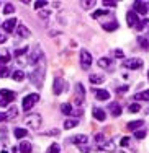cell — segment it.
I'll return each instance as SVG.
<instances>
[{
    "label": "cell",
    "mask_w": 149,
    "mask_h": 153,
    "mask_svg": "<svg viewBox=\"0 0 149 153\" xmlns=\"http://www.w3.org/2000/svg\"><path fill=\"white\" fill-rule=\"evenodd\" d=\"M39 101V94L38 93H31V94H26V96L23 98V103H21V108H23V111H30L31 108L35 106L36 103Z\"/></svg>",
    "instance_id": "6da1fadb"
},
{
    "label": "cell",
    "mask_w": 149,
    "mask_h": 153,
    "mask_svg": "<svg viewBox=\"0 0 149 153\" xmlns=\"http://www.w3.org/2000/svg\"><path fill=\"white\" fill-rule=\"evenodd\" d=\"M15 98H17L15 91H10V90H0V106H8Z\"/></svg>",
    "instance_id": "7a4b0ae2"
},
{
    "label": "cell",
    "mask_w": 149,
    "mask_h": 153,
    "mask_svg": "<svg viewBox=\"0 0 149 153\" xmlns=\"http://www.w3.org/2000/svg\"><path fill=\"white\" fill-rule=\"evenodd\" d=\"M92 54L89 52V51H85V49H82L81 51V67L84 68V70H89L90 68V65H92Z\"/></svg>",
    "instance_id": "3957f363"
},
{
    "label": "cell",
    "mask_w": 149,
    "mask_h": 153,
    "mask_svg": "<svg viewBox=\"0 0 149 153\" xmlns=\"http://www.w3.org/2000/svg\"><path fill=\"white\" fill-rule=\"evenodd\" d=\"M43 78H44V72H43V68H39V67L35 68V72L30 75V80L35 83L36 86H38V88H41V86H43Z\"/></svg>",
    "instance_id": "277c9868"
},
{
    "label": "cell",
    "mask_w": 149,
    "mask_h": 153,
    "mask_svg": "<svg viewBox=\"0 0 149 153\" xmlns=\"http://www.w3.org/2000/svg\"><path fill=\"white\" fill-rule=\"evenodd\" d=\"M25 124H26L28 127H31V129H39V126H41V116H39V114H30V116H26Z\"/></svg>",
    "instance_id": "5b68a950"
},
{
    "label": "cell",
    "mask_w": 149,
    "mask_h": 153,
    "mask_svg": "<svg viewBox=\"0 0 149 153\" xmlns=\"http://www.w3.org/2000/svg\"><path fill=\"white\" fill-rule=\"evenodd\" d=\"M123 67L129 68V70H138L143 67V60L141 59H125L123 60Z\"/></svg>",
    "instance_id": "8992f818"
},
{
    "label": "cell",
    "mask_w": 149,
    "mask_h": 153,
    "mask_svg": "<svg viewBox=\"0 0 149 153\" xmlns=\"http://www.w3.org/2000/svg\"><path fill=\"white\" fill-rule=\"evenodd\" d=\"M147 3L146 2H141V0H136V2L133 3V12L134 13H141V15H144V13H147Z\"/></svg>",
    "instance_id": "52a82bcc"
},
{
    "label": "cell",
    "mask_w": 149,
    "mask_h": 153,
    "mask_svg": "<svg viewBox=\"0 0 149 153\" xmlns=\"http://www.w3.org/2000/svg\"><path fill=\"white\" fill-rule=\"evenodd\" d=\"M126 23H128V26H131V28L139 25V18H138V15L133 12V10L126 13Z\"/></svg>",
    "instance_id": "ba28073f"
},
{
    "label": "cell",
    "mask_w": 149,
    "mask_h": 153,
    "mask_svg": "<svg viewBox=\"0 0 149 153\" xmlns=\"http://www.w3.org/2000/svg\"><path fill=\"white\" fill-rule=\"evenodd\" d=\"M15 26H17V18H10V20H5V21L2 23L3 31H7V33H12Z\"/></svg>",
    "instance_id": "9c48e42d"
},
{
    "label": "cell",
    "mask_w": 149,
    "mask_h": 153,
    "mask_svg": "<svg viewBox=\"0 0 149 153\" xmlns=\"http://www.w3.org/2000/svg\"><path fill=\"white\" fill-rule=\"evenodd\" d=\"M64 85H66V82H64L62 78H56L54 80V86H53V91L56 94H61L64 91Z\"/></svg>",
    "instance_id": "30bf717a"
},
{
    "label": "cell",
    "mask_w": 149,
    "mask_h": 153,
    "mask_svg": "<svg viewBox=\"0 0 149 153\" xmlns=\"http://www.w3.org/2000/svg\"><path fill=\"white\" fill-rule=\"evenodd\" d=\"M93 93H95V98L99 101H107L108 98H110V93L107 91V90H99V88H93Z\"/></svg>",
    "instance_id": "8fae6325"
},
{
    "label": "cell",
    "mask_w": 149,
    "mask_h": 153,
    "mask_svg": "<svg viewBox=\"0 0 149 153\" xmlns=\"http://www.w3.org/2000/svg\"><path fill=\"white\" fill-rule=\"evenodd\" d=\"M87 142H89V138H87L85 135H74L71 138V143L74 145H79V147H82V145H85Z\"/></svg>",
    "instance_id": "7c38bea8"
},
{
    "label": "cell",
    "mask_w": 149,
    "mask_h": 153,
    "mask_svg": "<svg viewBox=\"0 0 149 153\" xmlns=\"http://www.w3.org/2000/svg\"><path fill=\"white\" fill-rule=\"evenodd\" d=\"M75 90H77V94H75V103L81 104L82 101H84V96H85V90H84V86L81 85V83L75 86Z\"/></svg>",
    "instance_id": "4fadbf2b"
},
{
    "label": "cell",
    "mask_w": 149,
    "mask_h": 153,
    "mask_svg": "<svg viewBox=\"0 0 149 153\" xmlns=\"http://www.w3.org/2000/svg\"><path fill=\"white\" fill-rule=\"evenodd\" d=\"M93 117H95L97 121L103 122L105 119H107V112H105L102 108H95V109H93Z\"/></svg>",
    "instance_id": "5bb4252c"
},
{
    "label": "cell",
    "mask_w": 149,
    "mask_h": 153,
    "mask_svg": "<svg viewBox=\"0 0 149 153\" xmlns=\"http://www.w3.org/2000/svg\"><path fill=\"white\" fill-rule=\"evenodd\" d=\"M108 111H111V116H120L121 114V106H120L118 103H111L110 106H108Z\"/></svg>",
    "instance_id": "9a60e30c"
},
{
    "label": "cell",
    "mask_w": 149,
    "mask_h": 153,
    "mask_svg": "<svg viewBox=\"0 0 149 153\" xmlns=\"http://www.w3.org/2000/svg\"><path fill=\"white\" fill-rule=\"evenodd\" d=\"M18 150H20L21 153H30L31 150H33V147H31V143H30V142L23 140V142L20 143V147H18Z\"/></svg>",
    "instance_id": "2e32d148"
},
{
    "label": "cell",
    "mask_w": 149,
    "mask_h": 153,
    "mask_svg": "<svg viewBox=\"0 0 149 153\" xmlns=\"http://www.w3.org/2000/svg\"><path fill=\"white\" fill-rule=\"evenodd\" d=\"M12 59V56H10V52L7 49H0V62L2 64H7V62H10Z\"/></svg>",
    "instance_id": "e0dca14e"
},
{
    "label": "cell",
    "mask_w": 149,
    "mask_h": 153,
    "mask_svg": "<svg viewBox=\"0 0 149 153\" xmlns=\"http://www.w3.org/2000/svg\"><path fill=\"white\" fill-rule=\"evenodd\" d=\"M17 34L20 36V38H28V36H30V30H28L26 26H23V25H20V26L17 28Z\"/></svg>",
    "instance_id": "ac0fdd59"
},
{
    "label": "cell",
    "mask_w": 149,
    "mask_h": 153,
    "mask_svg": "<svg viewBox=\"0 0 149 153\" xmlns=\"http://www.w3.org/2000/svg\"><path fill=\"white\" fill-rule=\"evenodd\" d=\"M143 121H131V122H128V126H126V129L128 130H134V132H136V129H139V127H143Z\"/></svg>",
    "instance_id": "d6986e66"
},
{
    "label": "cell",
    "mask_w": 149,
    "mask_h": 153,
    "mask_svg": "<svg viewBox=\"0 0 149 153\" xmlns=\"http://www.w3.org/2000/svg\"><path fill=\"white\" fill-rule=\"evenodd\" d=\"M100 148L103 152H110V153H113L115 152V143L111 140H108V142H105V143H102L100 145Z\"/></svg>",
    "instance_id": "ffe728a7"
},
{
    "label": "cell",
    "mask_w": 149,
    "mask_h": 153,
    "mask_svg": "<svg viewBox=\"0 0 149 153\" xmlns=\"http://www.w3.org/2000/svg\"><path fill=\"white\" fill-rule=\"evenodd\" d=\"M134 100H136V101H149V90L136 93V94H134Z\"/></svg>",
    "instance_id": "44dd1931"
},
{
    "label": "cell",
    "mask_w": 149,
    "mask_h": 153,
    "mask_svg": "<svg viewBox=\"0 0 149 153\" xmlns=\"http://www.w3.org/2000/svg\"><path fill=\"white\" fill-rule=\"evenodd\" d=\"M97 64H99V67H102V68H108L111 64H113V60L108 59V57H102V59H99Z\"/></svg>",
    "instance_id": "7402d4cb"
},
{
    "label": "cell",
    "mask_w": 149,
    "mask_h": 153,
    "mask_svg": "<svg viewBox=\"0 0 149 153\" xmlns=\"http://www.w3.org/2000/svg\"><path fill=\"white\" fill-rule=\"evenodd\" d=\"M102 28H103L105 31H115V30H118V23L116 21H110V23H103L102 25Z\"/></svg>",
    "instance_id": "603a6c76"
},
{
    "label": "cell",
    "mask_w": 149,
    "mask_h": 153,
    "mask_svg": "<svg viewBox=\"0 0 149 153\" xmlns=\"http://www.w3.org/2000/svg\"><path fill=\"white\" fill-rule=\"evenodd\" d=\"M13 135H15L17 138H23L28 135V130L26 129H21V127H17L15 130H13Z\"/></svg>",
    "instance_id": "cb8c5ba5"
},
{
    "label": "cell",
    "mask_w": 149,
    "mask_h": 153,
    "mask_svg": "<svg viewBox=\"0 0 149 153\" xmlns=\"http://www.w3.org/2000/svg\"><path fill=\"white\" fill-rule=\"evenodd\" d=\"M79 126V121L77 119H67L66 122H64V129H74V127H77Z\"/></svg>",
    "instance_id": "d4e9b609"
},
{
    "label": "cell",
    "mask_w": 149,
    "mask_h": 153,
    "mask_svg": "<svg viewBox=\"0 0 149 153\" xmlns=\"http://www.w3.org/2000/svg\"><path fill=\"white\" fill-rule=\"evenodd\" d=\"M89 80H90V83H93V85H102V83H103V76L102 75H90Z\"/></svg>",
    "instance_id": "484cf974"
},
{
    "label": "cell",
    "mask_w": 149,
    "mask_h": 153,
    "mask_svg": "<svg viewBox=\"0 0 149 153\" xmlns=\"http://www.w3.org/2000/svg\"><path fill=\"white\" fill-rule=\"evenodd\" d=\"M61 112H62V114H66V116H71L72 114V106L69 103L61 104Z\"/></svg>",
    "instance_id": "4316f807"
},
{
    "label": "cell",
    "mask_w": 149,
    "mask_h": 153,
    "mask_svg": "<svg viewBox=\"0 0 149 153\" xmlns=\"http://www.w3.org/2000/svg\"><path fill=\"white\" fill-rule=\"evenodd\" d=\"M12 78L15 80V82H21V80H25V74L21 70H15L12 74Z\"/></svg>",
    "instance_id": "83f0119b"
},
{
    "label": "cell",
    "mask_w": 149,
    "mask_h": 153,
    "mask_svg": "<svg viewBox=\"0 0 149 153\" xmlns=\"http://www.w3.org/2000/svg\"><path fill=\"white\" fill-rule=\"evenodd\" d=\"M46 153H61V147L57 143H53V145H49V148Z\"/></svg>",
    "instance_id": "f1b7e54d"
},
{
    "label": "cell",
    "mask_w": 149,
    "mask_h": 153,
    "mask_svg": "<svg viewBox=\"0 0 149 153\" xmlns=\"http://www.w3.org/2000/svg\"><path fill=\"white\" fill-rule=\"evenodd\" d=\"M128 111H129V112H139V111H141L139 103H133V104H129V106H128Z\"/></svg>",
    "instance_id": "f546056e"
},
{
    "label": "cell",
    "mask_w": 149,
    "mask_h": 153,
    "mask_svg": "<svg viewBox=\"0 0 149 153\" xmlns=\"http://www.w3.org/2000/svg\"><path fill=\"white\" fill-rule=\"evenodd\" d=\"M13 12H15V7H13L12 3H7L5 8H3V13H5V15H10V13H13Z\"/></svg>",
    "instance_id": "4dcf8cb0"
},
{
    "label": "cell",
    "mask_w": 149,
    "mask_h": 153,
    "mask_svg": "<svg viewBox=\"0 0 149 153\" xmlns=\"http://www.w3.org/2000/svg\"><path fill=\"white\" fill-rule=\"evenodd\" d=\"M138 42L141 44V47H143V49H149V42H147L146 38H138Z\"/></svg>",
    "instance_id": "1f68e13d"
},
{
    "label": "cell",
    "mask_w": 149,
    "mask_h": 153,
    "mask_svg": "<svg viewBox=\"0 0 149 153\" xmlns=\"http://www.w3.org/2000/svg\"><path fill=\"white\" fill-rule=\"evenodd\" d=\"M134 137H136L138 140L144 138V137H146V130H136V132H134Z\"/></svg>",
    "instance_id": "d6a6232c"
},
{
    "label": "cell",
    "mask_w": 149,
    "mask_h": 153,
    "mask_svg": "<svg viewBox=\"0 0 149 153\" xmlns=\"http://www.w3.org/2000/svg\"><path fill=\"white\" fill-rule=\"evenodd\" d=\"M28 52V47H23V49H17L15 51V57H21L23 54Z\"/></svg>",
    "instance_id": "836d02e7"
},
{
    "label": "cell",
    "mask_w": 149,
    "mask_h": 153,
    "mask_svg": "<svg viewBox=\"0 0 149 153\" xmlns=\"http://www.w3.org/2000/svg\"><path fill=\"white\" fill-rule=\"evenodd\" d=\"M81 5L84 7V8H90L92 5H95V2H93V0H89V2H87V0H84V2H81Z\"/></svg>",
    "instance_id": "e575fe53"
},
{
    "label": "cell",
    "mask_w": 149,
    "mask_h": 153,
    "mask_svg": "<svg viewBox=\"0 0 149 153\" xmlns=\"http://www.w3.org/2000/svg\"><path fill=\"white\" fill-rule=\"evenodd\" d=\"M17 116H18V109L17 108H12L8 111V119H13V117H17Z\"/></svg>",
    "instance_id": "d590c367"
},
{
    "label": "cell",
    "mask_w": 149,
    "mask_h": 153,
    "mask_svg": "<svg viewBox=\"0 0 149 153\" xmlns=\"http://www.w3.org/2000/svg\"><path fill=\"white\" fill-rule=\"evenodd\" d=\"M48 5V2H44V0H43V2H35V8L36 10H41L43 7H46Z\"/></svg>",
    "instance_id": "8d00e7d4"
},
{
    "label": "cell",
    "mask_w": 149,
    "mask_h": 153,
    "mask_svg": "<svg viewBox=\"0 0 149 153\" xmlns=\"http://www.w3.org/2000/svg\"><path fill=\"white\" fill-rule=\"evenodd\" d=\"M103 15H108L107 10H99V12L93 13V18H99V16H103Z\"/></svg>",
    "instance_id": "74e56055"
},
{
    "label": "cell",
    "mask_w": 149,
    "mask_h": 153,
    "mask_svg": "<svg viewBox=\"0 0 149 153\" xmlns=\"http://www.w3.org/2000/svg\"><path fill=\"white\" fill-rule=\"evenodd\" d=\"M3 76H8V68L0 67V78H3Z\"/></svg>",
    "instance_id": "f35d334b"
},
{
    "label": "cell",
    "mask_w": 149,
    "mask_h": 153,
    "mask_svg": "<svg viewBox=\"0 0 149 153\" xmlns=\"http://www.w3.org/2000/svg\"><path fill=\"white\" fill-rule=\"evenodd\" d=\"M3 121H10L8 119V112H0V122Z\"/></svg>",
    "instance_id": "ab89813d"
},
{
    "label": "cell",
    "mask_w": 149,
    "mask_h": 153,
    "mask_svg": "<svg viewBox=\"0 0 149 153\" xmlns=\"http://www.w3.org/2000/svg\"><path fill=\"white\" fill-rule=\"evenodd\" d=\"M115 56L118 57V59H123V57H125V54H123L121 49H116V51H115Z\"/></svg>",
    "instance_id": "60d3db41"
},
{
    "label": "cell",
    "mask_w": 149,
    "mask_h": 153,
    "mask_svg": "<svg viewBox=\"0 0 149 153\" xmlns=\"http://www.w3.org/2000/svg\"><path fill=\"white\" fill-rule=\"evenodd\" d=\"M103 5H105V7H116L118 3H116V2H107V0H105Z\"/></svg>",
    "instance_id": "b9f144b4"
},
{
    "label": "cell",
    "mask_w": 149,
    "mask_h": 153,
    "mask_svg": "<svg viewBox=\"0 0 149 153\" xmlns=\"http://www.w3.org/2000/svg\"><path fill=\"white\" fill-rule=\"evenodd\" d=\"M128 143H129V138H128V137L121 138V145H123V147H126V145H128Z\"/></svg>",
    "instance_id": "7bdbcfd3"
},
{
    "label": "cell",
    "mask_w": 149,
    "mask_h": 153,
    "mask_svg": "<svg viewBox=\"0 0 149 153\" xmlns=\"http://www.w3.org/2000/svg\"><path fill=\"white\" fill-rule=\"evenodd\" d=\"M7 41V38H5V36H3V34H0V44H3V42H5Z\"/></svg>",
    "instance_id": "ee69618b"
},
{
    "label": "cell",
    "mask_w": 149,
    "mask_h": 153,
    "mask_svg": "<svg viewBox=\"0 0 149 153\" xmlns=\"http://www.w3.org/2000/svg\"><path fill=\"white\" fill-rule=\"evenodd\" d=\"M128 90V86H123V88H118V93H121V91H126Z\"/></svg>",
    "instance_id": "f6af8a7d"
},
{
    "label": "cell",
    "mask_w": 149,
    "mask_h": 153,
    "mask_svg": "<svg viewBox=\"0 0 149 153\" xmlns=\"http://www.w3.org/2000/svg\"><path fill=\"white\" fill-rule=\"evenodd\" d=\"M2 153H8V152H2Z\"/></svg>",
    "instance_id": "bcb514c9"
},
{
    "label": "cell",
    "mask_w": 149,
    "mask_h": 153,
    "mask_svg": "<svg viewBox=\"0 0 149 153\" xmlns=\"http://www.w3.org/2000/svg\"><path fill=\"white\" fill-rule=\"evenodd\" d=\"M147 76H149V70H147Z\"/></svg>",
    "instance_id": "7dc6e473"
},
{
    "label": "cell",
    "mask_w": 149,
    "mask_h": 153,
    "mask_svg": "<svg viewBox=\"0 0 149 153\" xmlns=\"http://www.w3.org/2000/svg\"><path fill=\"white\" fill-rule=\"evenodd\" d=\"M147 8H149V3H147Z\"/></svg>",
    "instance_id": "c3c4849f"
}]
</instances>
